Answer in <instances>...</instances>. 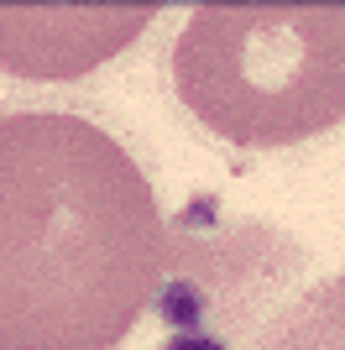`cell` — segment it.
<instances>
[{
    "mask_svg": "<svg viewBox=\"0 0 345 350\" xmlns=\"http://www.w3.org/2000/svg\"><path fill=\"white\" fill-rule=\"evenodd\" d=\"M157 5H0V68L16 79H79L136 42Z\"/></svg>",
    "mask_w": 345,
    "mask_h": 350,
    "instance_id": "obj_3",
    "label": "cell"
},
{
    "mask_svg": "<svg viewBox=\"0 0 345 350\" xmlns=\"http://www.w3.org/2000/svg\"><path fill=\"white\" fill-rule=\"evenodd\" d=\"M172 84L230 146H298L345 120V5H199Z\"/></svg>",
    "mask_w": 345,
    "mask_h": 350,
    "instance_id": "obj_2",
    "label": "cell"
},
{
    "mask_svg": "<svg viewBox=\"0 0 345 350\" xmlns=\"http://www.w3.org/2000/svg\"><path fill=\"white\" fill-rule=\"evenodd\" d=\"M152 314L168 324V335H204L215 319V298L194 272H168L152 293Z\"/></svg>",
    "mask_w": 345,
    "mask_h": 350,
    "instance_id": "obj_4",
    "label": "cell"
},
{
    "mask_svg": "<svg viewBox=\"0 0 345 350\" xmlns=\"http://www.w3.org/2000/svg\"><path fill=\"white\" fill-rule=\"evenodd\" d=\"M168 267L152 183L105 126L0 116V350H115Z\"/></svg>",
    "mask_w": 345,
    "mask_h": 350,
    "instance_id": "obj_1",
    "label": "cell"
},
{
    "mask_svg": "<svg viewBox=\"0 0 345 350\" xmlns=\"http://www.w3.org/2000/svg\"><path fill=\"white\" fill-rule=\"evenodd\" d=\"M162 350H230V345L204 329V335H168V340H162Z\"/></svg>",
    "mask_w": 345,
    "mask_h": 350,
    "instance_id": "obj_5",
    "label": "cell"
}]
</instances>
